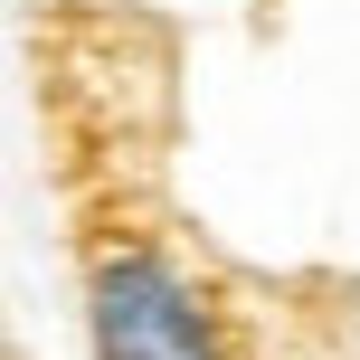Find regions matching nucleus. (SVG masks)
Masks as SVG:
<instances>
[{
    "instance_id": "f257e3e1",
    "label": "nucleus",
    "mask_w": 360,
    "mask_h": 360,
    "mask_svg": "<svg viewBox=\"0 0 360 360\" xmlns=\"http://www.w3.org/2000/svg\"><path fill=\"white\" fill-rule=\"evenodd\" d=\"M86 342L95 360H237L199 275L152 237H86Z\"/></svg>"
}]
</instances>
